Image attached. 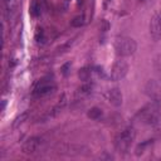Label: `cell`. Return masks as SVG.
I'll return each instance as SVG.
<instances>
[{"label": "cell", "instance_id": "11", "mask_svg": "<svg viewBox=\"0 0 161 161\" xmlns=\"http://www.w3.org/2000/svg\"><path fill=\"white\" fill-rule=\"evenodd\" d=\"M91 74H92V70H91L89 68H87V67L79 69V72H78V77H79V79L83 80V82H88V80L91 79Z\"/></svg>", "mask_w": 161, "mask_h": 161}, {"label": "cell", "instance_id": "14", "mask_svg": "<svg viewBox=\"0 0 161 161\" xmlns=\"http://www.w3.org/2000/svg\"><path fill=\"white\" fill-rule=\"evenodd\" d=\"M18 4H19L18 0H5V5H6L8 11H15L18 8Z\"/></svg>", "mask_w": 161, "mask_h": 161}, {"label": "cell", "instance_id": "23", "mask_svg": "<svg viewBox=\"0 0 161 161\" xmlns=\"http://www.w3.org/2000/svg\"><path fill=\"white\" fill-rule=\"evenodd\" d=\"M138 1H145V0H138Z\"/></svg>", "mask_w": 161, "mask_h": 161}, {"label": "cell", "instance_id": "22", "mask_svg": "<svg viewBox=\"0 0 161 161\" xmlns=\"http://www.w3.org/2000/svg\"><path fill=\"white\" fill-rule=\"evenodd\" d=\"M158 19H160V23H161V11H160V14H158Z\"/></svg>", "mask_w": 161, "mask_h": 161}, {"label": "cell", "instance_id": "16", "mask_svg": "<svg viewBox=\"0 0 161 161\" xmlns=\"http://www.w3.org/2000/svg\"><path fill=\"white\" fill-rule=\"evenodd\" d=\"M150 143H152V140H147V141H145V142L140 143V145L137 146V148H136V155H137V156H140L141 153H143L145 148H146V147H147Z\"/></svg>", "mask_w": 161, "mask_h": 161}, {"label": "cell", "instance_id": "21", "mask_svg": "<svg viewBox=\"0 0 161 161\" xmlns=\"http://www.w3.org/2000/svg\"><path fill=\"white\" fill-rule=\"evenodd\" d=\"M5 104H6V102H5V101H3V104H1V111H4V108H5Z\"/></svg>", "mask_w": 161, "mask_h": 161}, {"label": "cell", "instance_id": "9", "mask_svg": "<svg viewBox=\"0 0 161 161\" xmlns=\"http://www.w3.org/2000/svg\"><path fill=\"white\" fill-rule=\"evenodd\" d=\"M150 34L153 40H158L161 38V23L158 15H155L150 21Z\"/></svg>", "mask_w": 161, "mask_h": 161}, {"label": "cell", "instance_id": "4", "mask_svg": "<svg viewBox=\"0 0 161 161\" xmlns=\"http://www.w3.org/2000/svg\"><path fill=\"white\" fill-rule=\"evenodd\" d=\"M145 93L151 99V102L161 104V83L160 82L155 79L147 80V83L145 84Z\"/></svg>", "mask_w": 161, "mask_h": 161}, {"label": "cell", "instance_id": "10", "mask_svg": "<svg viewBox=\"0 0 161 161\" xmlns=\"http://www.w3.org/2000/svg\"><path fill=\"white\" fill-rule=\"evenodd\" d=\"M153 69H155L157 80L161 83V54H156L153 57Z\"/></svg>", "mask_w": 161, "mask_h": 161}, {"label": "cell", "instance_id": "6", "mask_svg": "<svg viewBox=\"0 0 161 161\" xmlns=\"http://www.w3.org/2000/svg\"><path fill=\"white\" fill-rule=\"evenodd\" d=\"M54 89H55V86L53 84V82L44 78V79H42V80H39L36 83V86L34 88V96L44 97V96L52 93Z\"/></svg>", "mask_w": 161, "mask_h": 161}, {"label": "cell", "instance_id": "13", "mask_svg": "<svg viewBox=\"0 0 161 161\" xmlns=\"http://www.w3.org/2000/svg\"><path fill=\"white\" fill-rule=\"evenodd\" d=\"M40 4L38 3V0H33L31 5H30V13L33 16H39L40 15Z\"/></svg>", "mask_w": 161, "mask_h": 161}, {"label": "cell", "instance_id": "12", "mask_svg": "<svg viewBox=\"0 0 161 161\" xmlns=\"http://www.w3.org/2000/svg\"><path fill=\"white\" fill-rule=\"evenodd\" d=\"M87 116H88L91 119H98V118H101V116H102V109L98 108V107H92V108L88 111Z\"/></svg>", "mask_w": 161, "mask_h": 161}, {"label": "cell", "instance_id": "20", "mask_svg": "<svg viewBox=\"0 0 161 161\" xmlns=\"http://www.w3.org/2000/svg\"><path fill=\"white\" fill-rule=\"evenodd\" d=\"M101 29H102V31H106V30L108 29V23H107L106 20H102V25H101Z\"/></svg>", "mask_w": 161, "mask_h": 161}, {"label": "cell", "instance_id": "7", "mask_svg": "<svg viewBox=\"0 0 161 161\" xmlns=\"http://www.w3.org/2000/svg\"><path fill=\"white\" fill-rule=\"evenodd\" d=\"M107 99L108 102L114 106V107H121L122 106V102H123V97H122V92L119 88L114 87V88H111L108 92H107Z\"/></svg>", "mask_w": 161, "mask_h": 161}, {"label": "cell", "instance_id": "1", "mask_svg": "<svg viewBox=\"0 0 161 161\" xmlns=\"http://www.w3.org/2000/svg\"><path fill=\"white\" fill-rule=\"evenodd\" d=\"M137 49L136 42L130 36H118L114 40V50L119 57H130Z\"/></svg>", "mask_w": 161, "mask_h": 161}, {"label": "cell", "instance_id": "2", "mask_svg": "<svg viewBox=\"0 0 161 161\" xmlns=\"http://www.w3.org/2000/svg\"><path fill=\"white\" fill-rule=\"evenodd\" d=\"M160 107H161V104H157L153 102L148 103L147 106H145L140 111V113H138L140 119L143 123L150 125V126L156 125L158 122V118H160Z\"/></svg>", "mask_w": 161, "mask_h": 161}, {"label": "cell", "instance_id": "3", "mask_svg": "<svg viewBox=\"0 0 161 161\" xmlns=\"http://www.w3.org/2000/svg\"><path fill=\"white\" fill-rule=\"evenodd\" d=\"M135 138H136V131H135V128H133V127H126V128L116 137V141H114L116 150H117L118 152L125 153V152L130 148V146H131V143L135 141Z\"/></svg>", "mask_w": 161, "mask_h": 161}, {"label": "cell", "instance_id": "8", "mask_svg": "<svg viewBox=\"0 0 161 161\" xmlns=\"http://www.w3.org/2000/svg\"><path fill=\"white\" fill-rule=\"evenodd\" d=\"M40 142H42L40 137H30L24 142L21 150L24 153H33L38 150V147L40 146Z\"/></svg>", "mask_w": 161, "mask_h": 161}, {"label": "cell", "instance_id": "15", "mask_svg": "<svg viewBox=\"0 0 161 161\" xmlns=\"http://www.w3.org/2000/svg\"><path fill=\"white\" fill-rule=\"evenodd\" d=\"M72 26H74V28H80L83 24H84V16L83 15H78V16H75L73 20H72Z\"/></svg>", "mask_w": 161, "mask_h": 161}, {"label": "cell", "instance_id": "17", "mask_svg": "<svg viewBox=\"0 0 161 161\" xmlns=\"http://www.w3.org/2000/svg\"><path fill=\"white\" fill-rule=\"evenodd\" d=\"M26 116H28L26 113H23V114H20V117H18V118L15 119V122H14V126L16 127L19 123H23V122H24V119L26 118Z\"/></svg>", "mask_w": 161, "mask_h": 161}, {"label": "cell", "instance_id": "5", "mask_svg": "<svg viewBox=\"0 0 161 161\" xmlns=\"http://www.w3.org/2000/svg\"><path fill=\"white\" fill-rule=\"evenodd\" d=\"M127 72H128V64L127 62L121 57L119 59H117L114 63H113V67L111 69V79L117 82V80H121L123 79L126 75H127Z\"/></svg>", "mask_w": 161, "mask_h": 161}, {"label": "cell", "instance_id": "19", "mask_svg": "<svg viewBox=\"0 0 161 161\" xmlns=\"http://www.w3.org/2000/svg\"><path fill=\"white\" fill-rule=\"evenodd\" d=\"M80 89H82L83 93H89V92L92 91V84H89V83H88V84H84Z\"/></svg>", "mask_w": 161, "mask_h": 161}, {"label": "cell", "instance_id": "18", "mask_svg": "<svg viewBox=\"0 0 161 161\" xmlns=\"http://www.w3.org/2000/svg\"><path fill=\"white\" fill-rule=\"evenodd\" d=\"M69 69H70V63H65V64L62 67V73H63L64 75H68Z\"/></svg>", "mask_w": 161, "mask_h": 161}]
</instances>
